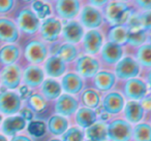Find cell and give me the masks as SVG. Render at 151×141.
Segmentation results:
<instances>
[{
  "mask_svg": "<svg viewBox=\"0 0 151 141\" xmlns=\"http://www.w3.org/2000/svg\"><path fill=\"white\" fill-rule=\"evenodd\" d=\"M132 14L129 4L125 1H108L103 11L105 21L111 27L126 25Z\"/></svg>",
  "mask_w": 151,
  "mask_h": 141,
  "instance_id": "1",
  "label": "cell"
},
{
  "mask_svg": "<svg viewBox=\"0 0 151 141\" xmlns=\"http://www.w3.org/2000/svg\"><path fill=\"white\" fill-rule=\"evenodd\" d=\"M132 126L124 118H113L108 122L109 141H132Z\"/></svg>",
  "mask_w": 151,
  "mask_h": 141,
  "instance_id": "2",
  "label": "cell"
},
{
  "mask_svg": "<svg viewBox=\"0 0 151 141\" xmlns=\"http://www.w3.org/2000/svg\"><path fill=\"white\" fill-rule=\"evenodd\" d=\"M141 68L134 57L123 56V58L115 65L114 73L117 79L120 80H128V79L136 78L140 75Z\"/></svg>",
  "mask_w": 151,
  "mask_h": 141,
  "instance_id": "3",
  "label": "cell"
},
{
  "mask_svg": "<svg viewBox=\"0 0 151 141\" xmlns=\"http://www.w3.org/2000/svg\"><path fill=\"white\" fill-rule=\"evenodd\" d=\"M75 72L79 74L83 79L93 78L101 70V62L97 58L88 55H81L73 62Z\"/></svg>",
  "mask_w": 151,
  "mask_h": 141,
  "instance_id": "4",
  "label": "cell"
},
{
  "mask_svg": "<svg viewBox=\"0 0 151 141\" xmlns=\"http://www.w3.org/2000/svg\"><path fill=\"white\" fill-rule=\"evenodd\" d=\"M79 23L88 30L99 29L105 22L103 11L101 9L89 5L88 3L82 6L79 14Z\"/></svg>",
  "mask_w": 151,
  "mask_h": 141,
  "instance_id": "5",
  "label": "cell"
},
{
  "mask_svg": "<svg viewBox=\"0 0 151 141\" xmlns=\"http://www.w3.org/2000/svg\"><path fill=\"white\" fill-rule=\"evenodd\" d=\"M105 43V36L101 30H88L85 32L84 37L81 41L82 52L88 56H96L99 54Z\"/></svg>",
  "mask_w": 151,
  "mask_h": 141,
  "instance_id": "6",
  "label": "cell"
},
{
  "mask_svg": "<svg viewBox=\"0 0 151 141\" xmlns=\"http://www.w3.org/2000/svg\"><path fill=\"white\" fill-rule=\"evenodd\" d=\"M121 94L130 101H142L149 94V90L145 80L140 77H136L125 80Z\"/></svg>",
  "mask_w": 151,
  "mask_h": 141,
  "instance_id": "7",
  "label": "cell"
},
{
  "mask_svg": "<svg viewBox=\"0 0 151 141\" xmlns=\"http://www.w3.org/2000/svg\"><path fill=\"white\" fill-rule=\"evenodd\" d=\"M125 105V98L121 92L111 91L106 93L101 98V108L110 116H114L123 111Z\"/></svg>",
  "mask_w": 151,
  "mask_h": 141,
  "instance_id": "8",
  "label": "cell"
},
{
  "mask_svg": "<svg viewBox=\"0 0 151 141\" xmlns=\"http://www.w3.org/2000/svg\"><path fill=\"white\" fill-rule=\"evenodd\" d=\"M63 24L58 18L49 17L40 23V37L47 42H56L61 36Z\"/></svg>",
  "mask_w": 151,
  "mask_h": 141,
  "instance_id": "9",
  "label": "cell"
},
{
  "mask_svg": "<svg viewBox=\"0 0 151 141\" xmlns=\"http://www.w3.org/2000/svg\"><path fill=\"white\" fill-rule=\"evenodd\" d=\"M82 9L81 1L78 0H58L54 2V11L59 20L71 21L78 17Z\"/></svg>",
  "mask_w": 151,
  "mask_h": 141,
  "instance_id": "10",
  "label": "cell"
},
{
  "mask_svg": "<svg viewBox=\"0 0 151 141\" xmlns=\"http://www.w3.org/2000/svg\"><path fill=\"white\" fill-rule=\"evenodd\" d=\"M17 25L18 29L21 30L23 33L32 35L40 30V20L33 13L32 9H25L20 11L19 15H18Z\"/></svg>",
  "mask_w": 151,
  "mask_h": 141,
  "instance_id": "11",
  "label": "cell"
},
{
  "mask_svg": "<svg viewBox=\"0 0 151 141\" xmlns=\"http://www.w3.org/2000/svg\"><path fill=\"white\" fill-rule=\"evenodd\" d=\"M99 62L104 63L107 66H114L123 58L124 51L123 46L113 42L107 41L104 43L101 52H99Z\"/></svg>",
  "mask_w": 151,
  "mask_h": 141,
  "instance_id": "12",
  "label": "cell"
},
{
  "mask_svg": "<svg viewBox=\"0 0 151 141\" xmlns=\"http://www.w3.org/2000/svg\"><path fill=\"white\" fill-rule=\"evenodd\" d=\"M85 34V29L83 26L79 23L77 20H71L67 21L66 24H64L61 31V37L65 43L77 44L81 43L83 37Z\"/></svg>",
  "mask_w": 151,
  "mask_h": 141,
  "instance_id": "13",
  "label": "cell"
},
{
  "mask_svg": "<svg viewBox=\"0 0 151 141\" xmlns=\"http://www.w3.org/2000/svg\"><path fill=\"white\" fill-rule=\"evenodd\" d=\"M80 108V102L78 98L68 94H62L55 103V112L56 114L64 118L71 116L78 111Z\"/></svg>",
  "mask_w": 151,
  "mask_h": 141,
  "instance_id": "14",
  "label": "cell"
},
{
  "mask_svg": "<svg viewBox=\"0 0 151 141\" xmlns=\"http://www.w3.org/2000/svg\"><path fill=\"white\" fill-rule=\"evenodd\" d=\"M48 48L40 40H32L25 48V58L31 64H40L48 58Z\"/></svg>",
  "mask_w": 151,
  "mask_h": 141,
  "instance_id": "15",
  "label": "cell"
},
{
  "mask_svg": "<svg viewBox=\"0 0 151 141\" xmlns=\"http://www.w3.org/2000/svg\"><path fill=\"white\" fill-rule=\"evenodd\" d=\"M61 88L64 94L75 96L82 93L85 87V81L76 72H66L61 79Z\"/></svg>",
  "mask_w": 151,
  "mask_h": 141,
  "instance_id": "16",
  "label": "cell"
},
{
  "mask_svg": "<svg viewBox=\"0 0 151 141\" xmlns=\"http://www.w3.org/2000/svg\"><path fill=\"white\" fill-rule=\"evenodd\" d=\"M21 105V97L15 92H3L0 94V112L12 115L20 111Z\"/></svg>",
  "mask_w": 151,
  "mask_h": 141,
  "instance_id": "17",
  "label": "cell"
},
{
  "mask_svg": "<svg viewBox=\"0 0 151 141\" xmlns=\"http://www.w3.org/2000/svg\"><path fill=\"white\" fill-rule=\"evenodd\" d=\"M117 77L115 73L110 70H99L97 74L93 77V85L97 92L108 93L115 87Z\"/></svg>",
  "mask_w": 151,
  "mask_h": 141,
  "instance_id": "18",
  "label": "cell"
},
{
  "mask_svg": "<svg viewBox=\"0 0 151 141\" xmlns=\"http://www.w3.org/2000/svg\"><path fill=\"white\" fill-rule=\"evenodd\" d=\"M145 116V110L140 101L125 102L123 108V118L130 125H137L143 120Z\"/></svg>",
  "mask_w": 151,
  "mask_h": 141,
  "instance_id": "19",
  "label": "cell"
},
{
  "mask_svg": "<svg viewBox=\"0 0 151 141\" xmlns=\"http://www.w3.org/2000/svg\"><path fill=\"white\" fill-rule=\"evenodd\" d=\"M22 80V71L18 65H9L2 70L1 81L7 89H17Z\"/></svg>",
  "mask_w": 151,
  "mask_h": 141,
  "instance_id": "20",
  "label": "cell"
},
{
  "mask_svg": "<svg viewBox=\"0 0 151 141\" xmlns=\"http://www.w3.org/2000/svg\"><path fill=\"white\" fill-rule=\"evenodd\" d=\"M23 81L27 88H37L45 80V71L37 65H30L23 72Z\"/></svg>",
  "mask_w": 151,
  "mask_h": 141,
  "instance_id": "21",
  "label": "cell"
},
{
  "mask_svg": "<svg viewBox=\"0 0 151 141\" xmlns=\"http://www.w3.org/2000/svg\"><path fill=\"white\" fill-rule=\"evenodd\" d=\"M44 71L50 78H58L66 73V64L57 56L52 55L45 61Z\"/></svg>",
  "mask_w": 151,
  "mask_h": 141,
  "instance_id": "22",
  "label": "cell"
},
{
  "mask_svg": "<svg viewBox=\"0 0 151 141\" xmlns=\"http://www.w3.org/2000/svg\"><path fill=\"white\" fill-rule=\"evenodd\" d=\"M99 120L97 112L94 109H90L87 107H80L78 111L75 113V122L77 127L81 128L82 130H86L90 126Z\"/></svg>",
  "mask_w": 151,
  "mask_h": 141,
  "instance_id": "23",
  "label": "cell"
},
{
  "mask_svg": "<svg viewBox=\"0 0 151 141\" xmlns=\"http://www.w3.org/2000/svg\"><path fill=\"white\" fill-rule=\"evenodd\" d=\"M85 138L88 141H109L108 122L97 120L95 124L84 130Z\"/></svg>",
  "mask_w": 151,
  "mask_h": 141,
  "instance_id": "24",
  "label": "cell"
},
{
  "mask_svg": "<svg viewBox=\"0 0 151 141\" xmlns=\"http://www.w3.org/2000/svg\"><path fill=\"white\" fill-rule=\"evenodd\" d=\"M61 83L54 78H47L40 85V95L46 100H57L62 95Z\"/></svg>",
  "mask_w": 151,
  "mask_h": 141,
  "instance_id": "25",
  "label": "cell"
},
{
  "mask_svg": "<svg viewBox=\"0 0 151 141\" xmlns=\"http://www.w3.org/2000/svg\"><path fill=\"white\" fill-rule=\"evenodd\" d=\"M19 38V29L11 20L0 19V40L5 42H15Z\"/></svg>",
  "mask_w": 151,
  "mask_h": 141,
  "instance_id": "26",
  "label": "cell"
},
{
  "mask_svg": "<svg viewBox=\"0 0 151 141\" xmlns=\"http://www.w3.org/2000/svg\"><path fill=\"white\" fill-rule=\"evenodd\" d=\"M69 128V120L59 114H53L48 120L47 129L54 136H62Z\"/></svg>",
  "mask_w": 151,
  "mask_h": 141,
  "instance_id": "27",
  "label": "cell"
},
{
  "mask_svg": "<svg viewBox=\"0 0 151 141\" xmlns=\"http://www.w3.org/2000/svg\"><path fill=\"white\" fill-rule=\"evenodd\" d=\"M83 105V107L90 108V109L96 110L101 106V96L95 89L89 88V89H84L82 93L80 94V100Z\"/></svg>",
  "mask_w": 151,
  "mask_h": 141,
  "instance_id": "28",
  "label": "cell"
},
{
  "mask_svg": "<svg viewBox=\"0 0 151 141\" xmlns=\"http://www.w3.org/2000/svg\"><path fill=\"white\" fill-rule=\"evenodd\" d=\"M79 54H80V50L77 48V46L63 42L58 46L55 56L58 57L65 64H68V63L75 62L79 57Z\"/></svg>",
  "mask_w": 151,
  "mask_h": 141,
  "instance_id": "29",
  "label": "cell"
},
{
  "mask_svg": "<svg viewBox=\"0 0 151 141\" xmlns=\"http://www.w3.org/2000/svg\"><path fill=\"white\" fill-rule=\"evenodd\" d=\"M127 42H126V44L138 48L147 42L148 33L145 30H143L140 26H132V27H127Z\"/></svg>",
  "mask_w": 151,
  "mask_h": 141,
  "instance_id": "30",
  "label": "cell"
},
{
  "mask_svg": "<svg viewBox=\"0 0 151 141\" xmlns=\"http://www.w3.org/2000/svg\"><path fill=\"white\" fill-rule=\"evenodd\" d=\"M26 127V120L21 115L7 118L2 124V131L7 136H14Z\"/></svg>",
  "mask_w": 151,
  "mask_h": 141,
  "instance_id": "31",
  "label": "cell"
},
{
  "mask_svg": "<svg viewBox=\"0 0 151 141\" xmlns=\"http://www.w3.org/2000/svg\"><path fill=\"white\" fill-rule=\"evenodd\" d=\"M127 26H114L108 31V41L123 46L127 42Z\"/></svg>",
  "mask_w": 151,
  "mask_h": 141,
  "instance_id": "32",
  "label": "cell"
},
{
  "mask_svg": "<svg viewBox=\"0 0 151 141\" xmlns=\"http://www.w3.org/2000/svg\"><path fill=\"white\" fill-rule=\"evenodd\" d=\"M20 48L15 44H7L0 50V61L5 65H13L20 57Z\"/></svg>",
  "mask_w": 151,
  "mask_h": 141,
  "instance_id": "33",
  "label": "cell"
},
{
  "mask_svg": "<svg viewBox=\"0 0 151 141\" xmlns=\"http://www.w3.org/2000/svg\"><path fill=\"white\" fill-rule=\"evenodd\" d=\"M132 141H151V125L141 122L132 127Z\"/></svg>",
  "mask_w": 151,
  "mask_h": 141,
  "instance_id": "34",
  "label": "cell"
},
{
  "mask_svg": "<svg viewBox=\"0 0 151 141\" xmlns=\"http://www.w3.org/2000/svg\"><path fill=\"white\" fill-rule=\"evenodd\" d=\"M134 59L140 64L141 67L151 69V46L145 43L137 48Z\"/></svg>",
  "mask_w": 151,
  "mask_h": 141,
  "instance_id": "35",
  "label": "cell"
},
{
  "mask_svg": "<svg viewBox=\"0 0 151 141\" xmlns=\"http://www.w3.org/2000/svg\"><path fill=\"white\" fill-rule=\"evenodd\" d=\"M28 106L33 112H42L47 107V100L40 93L32 94L28 99Z\"/></svg>",
  "mask_w": 151,
  "mask_h": 141,
  "instance_id": "36",
  "label": "cell"
},
{
  "mask_svg": "<svg viewBox=\"0 0 151 141\" xmlns=\"http://www.w3.org/2000/svg\"><path fill=\"white\" fill-rule=\"evenodd\" d=\"M62 141H85L84 130L77 126L69 127L66 132L62 135Z\"/></svg>",
  "mask_w": 151,
  "mask_h": 141,
  "instance_id": "37",
  "label": "cell"
},
{
  "mask_svg": "<svg viewBox=\"0 0 151 141\" xmlns=\"http://www.w3.org/2000/svg\"><path fill=\"white\" fill-rule=\"evenodd\" d=\"M47 124L42 120H31L27 127V131L31 136L40 138L47 133Z\"/></svg>",
  "mask_w": 151,
  "mask_h": 141,
  "instance_id": "38",
  "label": "cell"
},
{
  "mask_svg": "<svg viewBox=\"0 0 151 141\" xmlns=\"http://www.w3.org/2000/svg\"><path fill=\"white\" fill-rule=\"evenodd\" d=\"M32 9H33V13L37 16L40 20L47 19L52 13L50 5L48 3L42 2V1H34L32 3Z\"/></svg>",
  "mask_w": 151,
  "mask_h": 141,
  "instance_id": "39",
  "label": "cell"
},
{
  "mask_svg": "<svg viewBox=\"0 0 151 141\" xmlns=\"http://www.w3.org/2000/svg\"><path fill=\"white\" fill-rule=\"evenodd\" d=\"M137 20L138 24L147 33H151V11H137Z\"/></svg>",
  "mask_w": 151,
  "mask_h": 141,
  "instance_id": "40",
  "label": "cell"
},
{
  "mask_svg": "<svg viewBox=\"0 0 151 141\" xmlns=\"http://www.w3.org/2000/svg\"><path fill=\"white\" fill-rule=\"evenodd\" d=\"M134 4L137 5L139 13L151 11V0H137V1H134Z\"/></svg>",
  "mask_w": 151,
  "mask_h": 141,
  "instance_id": "41",
  "label": "cell"
},
{
  "mask_svg": "<svg viewBox=\"0 0 151 141\" xmlns=\"http://www.w3.org/2000/svg\"><path fill=\"white\" fill-rule=\"evenodd\" d=\"M14 1L12 0H0V13H7L14 6Z\"/></svg>",
  "mask_w": 151,
  "mask_h": 141,
  "instance_id": "42",
  "label": "cell"
},
{
  "mask_svg": "<svg viewBox=\"0 0 151 141\" xmlns=\"http://www.w3.org/2000/svg\"><path fill=\"white\" fill-rule=\"evenodd\" d=\"M140 102H141V104H142L143 108H144L145 112L151 111V94H148V95Z\"/></svg>",
  "mask_w": 151,
  "mask_h": 141,
  "instance_id": "43",
  "label": "cell"
},
{
  "mask_svg": "<svg viewBox=\"0 0 151 141\" xmlns=\"http://www.w3.org/2000/svg\"><path fill=\"white\" fill-rule=\"evenodd\" d=\"M21 116L26 122H27V120H31L32 118H33V111L30 110L29 108H23V109L21 110Z\"/></svg>",
  "mask_w": 151,
  "mask_h": 141,
  "instance_id": "44",
  "label": "cell"
},
{
  "mask_svg": "<svg viewBox=\"0 0 151 141\" xmlns=\"http://www.w3.org/2000/svg\"><path fill=\"white\" fill-rule=\"evenodd\" d=\"M108 1H106V0H101V1H99V0H92V1H88V4L91 5V6L93 7H96V9H101V7H105L106 4H107Z\"/></svg>",
  "mask_w": 151,
  "mask_h": 141,
  "instance_id": "45",
  "label": "cell"
},
{
  "mask_svg": "<svg viewBox=\"0 0 151 141\" xmlns=\"http://www.w3.org/2000/svg\"><path fill=\"white\" fill-rule=\"evenodd\" d=\"M145 83H146L147 87H148L149 93L151 94V69H148L145 75Z\"/></svg>",
  "mask_w": 151,
  "mask_h": 141,
  "instance_id": "46",
  "label": "cell"
},
{
  "mask_svg": "<svg viewBox=\"0 0 151 141\" xmlns=\"http://www.w3.org/2000/svg\"><path fill=\"white\" fill-rule=\"evenodd\" d=\"M12 141H32L29 137L24 136V135H18V136H15Z\"/></svg>",
  "mask_w": 151,
  "mask_h": 141,
  "instance_id": "47",
  "label": "cell"
},
{
  "mask_svg": "<svg viewBox=\"0 0 151 141\" xmlns=\"http://www.w3.org/2000/svg\"><path fill=\"white\" fill-rule=\"evenodd\" d=\"M27 92H28V88L26 87H22L21 89H20V94H21L22 96H25L26 94H27Z\"/></svg>",
  "mask_w": 151,
  "mask_h": 141,
  "instance_id": "48",
  "label": "cell"
},
{
  "mask_svg": "<svg viewBox=\"0 0 151 141\" xmlns=\"http://www.w3.org/2000/svg\"><path fill=\"white\" fill-rule=\"evenodd\" d=\"M146 43L150 44L151 46V33H148V36H147V42Z\"/></svg>",
  "mask_w": 151,
  "mask_h": 141,
  "instance_id": "49",
  "label": "cell"
},
{
  "mask_svg": "<svg viewBox=\"0 0 151 141\" xmlns=\"http://www.w3.org/2000/svg\"><path fill=\"white\" fill-rule=\"evenodd\" d=\"M0 141H7V139L3 135H0Z\"/></svg>",
  "mask_w": 151,
  "mask_h": 141,
  "instance_id": "50",
  "label": "cell"
},
{
  "mask_svg": "<svg viewBox=\"0 0 151 141\" xmlns=\"http://www.w3.org/2000/svg\"><path fill=\"white\" fill-rule=\"evenodd\" d=\"M49 141H62V140L59 139V138H53V139H50Z\"/></svg>",
  "mask_w": 151,
  "mask_h": 141,
  "instance_id": "51",
  "label": "cell"
},
{
  "mask_svg": "<svg viewBox=\"0 0 151 141\" xmlns=\"http://www.w3.org/2000/svg\"><path fill=\"white\" fill-rule=\"evenodd\" d=\"M1 120H2V116L0 115V122H1Z\"/></svg>",
  "mask_w": 151,
  "mask_h": 141,
  "instance_id": "52",
  "label": "cell"
},
{
  "mask_svg": "<svg viewBox=\"0 0 151 141\" xmlns=\"http://www.w3.org/2000/svg\"><path fill=\"white\" fill-rule=\"evenodd\" d=\"M149 124H150V125H151V116H150V122H149Z\"/></svg>",
  "mask_w": 151,
  "mask_h": 141,
  "instance_id": "53",
  "label": "cell"
},
{
  "mask_svg": "<svg viewBox=\"0 0 151 141\" xmlns=\"http://www.w3.org/2000/svg\"><path fill=\"white\" fill-rule=\"evenodd\" d=\"M85 141H88V140H85Z\"/></svg>",
  "mask_w": 151,
  "mask_h": 141,
  "instance_id": "54",
  "label": "cell"
}]
</instances>
